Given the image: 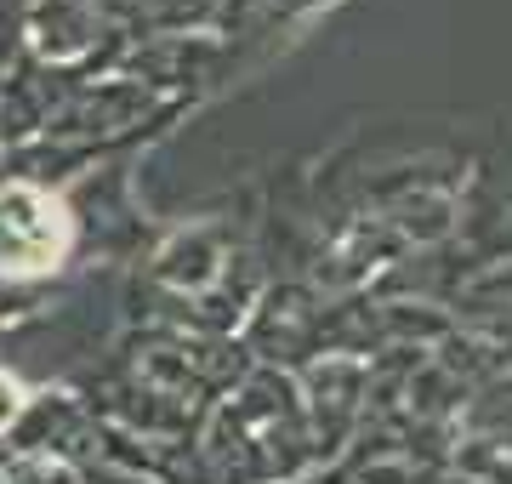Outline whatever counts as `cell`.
<instances>
[{
    "label": "cell",
    "instance_id": "cell-1",
    "mask_svg": "<svg viewBox=\"0 0 512 484\" xmlns=\"http://www.w3.org/2000/svg\"><path fill=\"white\" fill-rule=\"evenodd\" d=\"M74 240V223L63 200L46 194V188L12 183L0 188V274H46L63 262Z\"/></svg>",
    "mask_w": 512,
    "mask_h": 484
}]
</instances>
